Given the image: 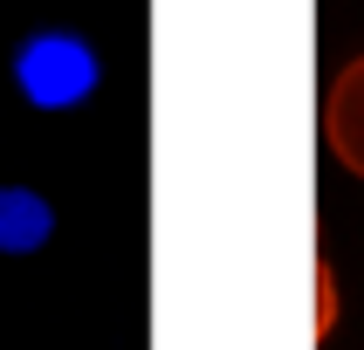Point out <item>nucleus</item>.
Listing matches in <instances>:
<instances>
[{
	"label": "nucleus",
	"instance_id": "nucleus-3",
	"mask_svg": "<svg viewBox=\"0 0 364 350\" xmlns=\"http://www.w3.org/2000/svg\"><path fill=\"white\" fill-rule=\"evenodd\" d=\"M55 241V199L41 185L0 179V254H35Z\"/></svg>",
	"mask_w": 364,
	"mask_h": 350
},
{
	"label": "nucleus",
	"instance_id": "nucleus-4",
	"mask_svg": "<svg viewBox=\"0 0 364 350\" xmlns=\"http://www.w3.org/2000/svg\"><path fill=\"white\" fill-rule=\"evenodd\" d=\"M337 329V275H330V261H316V337H330Z\"/></svg>",
	"mask_w": 364,
	"mask_h": 350
},
{
	"label": "nucleus",
	"instance_id": "nucleus-1",
	"mask_svg": "<svg viewBox=\"0 0 364 350\" xmlns=\"http://www.w3.org/2000/svg\"><path fill=\"white\" fill-rule=\"evenodd\" d=\"M14 89L35 110H82L103 89V55L82 28H35L14 48Z\"/></svg>",
	"mask_w": 364,
	"mask_h": 350
},
{
	"label": "nucleus",
	"instance_id": "nucleus-2",
	"mask_svg": "<svg viewBox=\"0 0 364 350\" xmlns=\"http://www.w3.org/2000/svg\"><path fill=\"white\" fill-rule=\"evenodd\" d=\"M323 144L350 179H364V55H350L323 82Z\"/></svg>",
	"mask_w": 364,
	"mask_h": 350
}]
</instances>
